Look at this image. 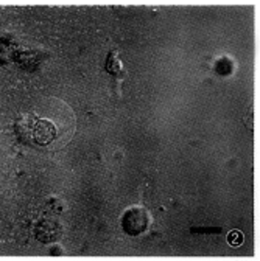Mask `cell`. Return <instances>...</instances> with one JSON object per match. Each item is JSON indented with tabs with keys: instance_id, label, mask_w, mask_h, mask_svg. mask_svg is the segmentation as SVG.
Segmentation results:
<instances>
[{
	"instance_id": "cell-1",
	"label": "cell",
	"mask_w": 260,
	"mask_h": 261,
	"mask_svg": "<svg viewBox=\"0 0 260 261\" xmlns=\"http://www.w3.org/2000/svg\"><path fill=\"white\" fill-rule=\"evenodd\" d=\"M75 114L69 108L56 120L41 117L36 112L20 114L14 121L16 136L22 143L41 148H62L75 134Z\"/></svg>"
},
{
	"instance_id": "cell-4",
	"label": "cell",
	"mask_w": 260,
	"mask_h": 261,
	"mask_svg": "<svg viewBox=\"0 0 260 261\" xmlns=\"http://www.w3.org/2000/svg\"><path fill=\"white\" fill-rule=\"evenodd\" d=\"M122 70H123V65H122V61L119 58V53L111 51L108 55V59H106V72L111 75H120Z\"/></svg>"
},
{
	"instance_id": "cell-5",
	"label": "cell",
	"mask_w": 260,
	"mask_h": 261,
	"mask_svg": "<svg viewBox=\"0 0 260 261\" xmlns=\"http://www.w3.org/2000/svg\"><path fill=\"white\" fill-rule=\"evenodd\" d=\"M227 241L232 246H240L243 243V235L239 230H232L229 235H227Z\"/></svg>"
},
{
	"instance_id": "cell-2",
	"label": "cell",
	"mask_w": 260,
	"mask_h": 261,
	"mask_svg": "<svg viewBox=\"0 0 260 261\" xmlns=\"http://www.w3.org/2000/svg\"><path fill=\"white\" fill-rule=\"evenodd\" d=\"M151 224V215L147 208L144 207H133L128 208L122 215V230L129 235V237H139L144 232L148 230V227Z\"/></svg>"
},
{
	"instance_id": "cell-3",
	"label": "cell",
	"mask_w": 260,
	"mask_h": 261,
	"mask_svg": "<svg viewBox=\"0 0 260 261\" xmlns=\"http://www.w3.org/2000/svg\"><path fill=\"white\" fill-rule=\"evenodd\" d=\"M61 233H62V227L55 219H42L36 227V237L44 243H52L59 240Z\"/></svg>"
}]
</instances>
